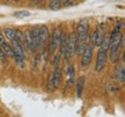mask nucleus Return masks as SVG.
I'll return each instance as SVG.
<instances>
[{"label": "nucleus", "mask_w": 125, "mask_h": 117, "mask_svg": "<svg viewBox=\"0 0 125 117\" xmlns=\"http://www.w3.org/2000/svg\"><path fill=\"white\" fill-rule=\"evenodd\" d=\"M88 32H89V22L87 20L80 21V23L76 26V32H75L78 42L86 43L87 37H88Z\"/></svg>", "instance_id": "obj_1"}, {"label": "nucleus", "mask_w": 125, "mask_h": 117, "mask_svg": "<svg viewBox=\"0 0 125 117\" xmlns=\"http://www.w3.org/2000/svg\"><path fill=\"white\" fill-rule=\"evenodd\" d=\"M62 74L60 68H59V66H56L52 75L50 77L49 84H48V88H49L50 92L56 90L59 86H60V84H62Z\"/></svg>", "instance_id": "obj_2"}, {"label": "nucleus", "mask_w": 125, "mask_h": 117, "mask_svg": "<svg viewBox=\"0 0 125 117\" xmlns=\"http://www.w3.org/2000/svg\"><path fill=\"white\" fill-rule=\"evenodd\" d=\"M76 43H78V38H76V34L72 32L68 35V41H67V51L65 58L68 60L70 58L73 57V54L75 53L76 51Z\"/></svg>", "instance_id": "obj_3"}, {"label": "nucleus", "mask_w": 125, "mask_h": 117, "mask_svg": "<svg viewBox=\"0 0 125 117\" xmlns=\"http://www.w3.org/2000/svg\"><path fill=\"white\" fill-rule=\"evenodd\" d=\"M62 30L60 28H56L52 34H51V37L50 38V44H49V50L51 53H54V51L57 49V46L59 44V40H60V36H62Z\"/></svg>", "instance_id": "obj_4"}, {"label": "nucleus", "mask_w": 125, "mask_h": 117, "mask_svg": "<svg viewBox=\"0 0 125 117\" xmlns=\"http://www.w3.org/2000/svg\"><path fill=\"white\" fill-rule=\"evenodd\" d=\"M93 49H94V45H92V44L85 45V49H83V52H82V59H81V66L82 67H87L92 63V59H93Z\"/></svg>", "instance_id": "obj_5"}, {"label": "nucleus", "mask_w": 125, "mask_h": 117, "mask_svg": "<svg viewBox=\"0 0 125 117\" xmlns=\"http://www.w3.org/2000/svg\"><path fill=\"white\" fill-rule=\"evenodd\" d=\"M105 35V29H104V24L101 23L98 24L96 30L92 34V41H93V44L95 46H100L101 45V42H102L103 37Z\"/></svg>", "instance_id": "obj_6"}, {"label": "nucleus", "mask_w": 125, "mask_h": 117, "mask_svg": "<svg viewBox=\"0 0 125 117\" xmlns=\"http://www.w3.org/2000/svg\"><path fill=\"white\" fill-rule=\"evenodd\" d=\"M107 58H108L107 51L100 48L97 52V57H96V64H95V71L96 72H101L104 68L105 64H107Z\"/></svg>", "instance_id": "obj_7"}, {"label": "nucleus", "mask_w": 125, "mask_h": 117, "mask_svg": "<svg viewBox=\"0 0 125 117\" xmlns=\"http://www.w3.org/2000/svg\"><path fill=\"white\" fill-rule=\"evenodd\" d=\"M13 52H14V57H15V59H16V62H18L19 64H22L23 59H24V51H23V45L20 44L18 41L14 40L13 42Z\"/></svg>", "instance_id": "obj_8"}, {"label": "nucleus", "mask_w": 125, "mask_h": 117, "mask_svg": "<svg viewBox=\"0 0 125 117\" xmlns=\"http://www.w3.org/2000/svg\"><path fill=\"white\" fill-rule=\"evenodd\" d=\"M50 34H49V29L46 26H41L38 27V44L41 46H44L46 44V42L49 41Z\"/></svg>", "instance_id": "obj_9"}, {"label": "nucleus", "mask_w": 125, "mask_h": 117, "mask_svg": "<svg viewBox=\"0 0 125 117\" xmlns=\"http://www.w3.org/2000/svg\"><path fill=\"white\" fill-rule=\"evenodd\" d=\"M67 41H68V35L65 32H62V36L59 40V48H60V56H66V51H67Z\"/></svg>", "instance_id": "obj_10"}, {"label": "nucleus", "mask_w": 125, "mask_h": 117, "mask_svg": "<svg viewBox=\"0 0 125 117\" xmlns=\"http://www.w3.org/2000/svg\"><path fill=\"white\" fill-rule=\"evenodd\" d=\"M2 35H4L5 38L13 42L15 40V29L14 28H5L4 32H2Z\"/></svg>", "instance_id": "obj_11"}, {"label": "nucleus", "mask_w": 125, "mask_h": 117, "mask_svg": "<svg viewBox=\"0 0 125 117\" xmlns=\"http://www.w3.org/2000/svg\"><path fill=\"white\" fill-rule=\"evenodd\" d=\"M83 86H85V78L81 77V78H79L78 84H76V95H78V97H81V95H82V89H83Z\"/></svg>", "instance_id": "obj_12"}, {"label": "nucleus", "mask_w": 125, "mask_h": 117, "mask_svg": "<svg viewBox=\"0 0 125 117\" xmlns=\"http://www.w3.org/2000/svg\"><path fill=\"white\" fill-rule=\"evenodd\" d=\"M15 41H18L20 44L27 45L26 44V38H24V32H22L21 30H16L15 29Z\"/></svg>", "instance_id": "obj_13"}, {"label": "nucleus", "mask_w": 125, "mask_h": 117, "mask_svg": "<svg viewBox=\"0 0 125 117\" xmlns=\"http://www.w3.org/2000/svg\"><path fill=\"white\" fill-rule=\"evenodd\" d=\"M101 49L102 50H105V51H108L109 50V46H110V35H104V37H103L102 42H101Z\"/></svg>", "instance_id": "obj_14"}, {"label": "nucleus", "mask_w": 125, "mask_h": 117, "mask_svg": "<svg viewBox=\"0 0 125 117\" xmlns=\"http://www.w3.org/2000/svg\"><path fill=\"white\" fill-rule=\"evenodd\" d=\"M1 49L4 50V53L7 54V56H9V57H14V52H13V48L10 46V45H8L7 43H5L2 46H0Z\"/></svg>", "instance_id": "obj_15"}, {"label": "nucleus", "mask_w": 125, "mask_h": 117, "mask_svg": "<svg viewBox=\"0 0 125 117\" xmlns=\"http://www.w3.org/2000/svg\"><path fill=\"white\" fill-rule=\"evenodd\" d=\"M49 7L52 11H58L60 8V0H49Z\"/></svg>", "instance_id": "obj_16"}, {"label": "nucleus", "mask_w": 125, "mask_h": 117, "mask_svg": "<svg viewBox=\"0 0 125 117\" xmlns=\"http://www.w3.org/2000/svg\"><path fill=\"white\" fill-rule=\"evenodd\" d=\"M116 77H117V79H118V81L124 82V80H125V72H124V67H123V66H122L121 68H117Z\"/></svg>", "instance_id": "obj_17"}, {"label": "nucleus", "mask_w": 125, "mask_h": 117, "mask_svg": "<svg viewBox=\"0 0 125 117\" xmlns=\"http://www.w3.org/2000/svg\"><path fill=\"white\" fill-rule=\"evenodd\" d=\"M14 16L18 19H24V18L30 16V12H28V11H19V12L14 13Z\"/></svg>", "instance_id": "obj_18"}, {"label": "nucleus", "mask_w": 125, "mask_h": 117, "mask_svg": "<svg viewBox=\"0 0 125 117\" xmlns=\"http://www.w3.org/2000/svg\"><path fill=\"white\" fill-rule=\"evenodd\" d=\"M73 78H74V67H73V66H70V67H68V86L72 85Z\"/></svg>", "instance_id": "obj_19"}, {"label": "nucleus", "mask_w": 125, "mask_h": 117, "mask_svg": "<svg viewBox=\"0 0 125 117\" xmlns=\"http://www.w3.org/2000/svg\"><path fill=\"white\" fill-rule=\"evenodd\" d=\"M73 5V0H60V7H68Z\"/></svg>", "instance_id": "obj_20"}, {"label": "nucleus", "mask_w": 125, "mask_h": 117, "mask_svg": "<svg viewBox=\"0 0 125 117\" xmlns=\"http://www.w3.org/2000/svg\"><path fill=\"white\" fill-rule=\"evenodd\" d=\"M5 43H6V42H5V37H4V35H2V32H0V46H2Z\"/></svg>", "instance_id": "obj_21"}, {"label": "nucleus", "mask_w": 125, "mask_h": 117, "mask_svg": "<svg viewBox=\"0 0 125 117\" xmlns=\"http://www.w3.org/2000/svg\"><path fill=\"white\" fill-rule=\"evenodd\" d=\"M4 56H5V53H4V50H2V49H1V48H0V58H2Z\"/></svg>", "instance_id": "obj_22"}, {"label": "nucleus", "mask_w": 125, "mask_h": 117, "mask_svg": "<svg viewBox=\"0 0 125 117\" xmlns=\"http://www.w3.org/2000/svg\"><path fill=\"white\" fill-rule=\"evenodd\" d=\"M34 2H35L36 5H40L41 2H42V0H34Z\"/></svg>", "instance_id": "obj_23"}, {"label": "nucleus", "mask_w": 125, "mask_h": 117, "mask_svg": "<svg viewBox=\"0 0 125 117\" xmlns=\"http://www.w3.org/2000/svg\"><path fill=\"white\" fill-rule=\"evenodd\" d=\"M14 2H19V1H20V0H13Z\"/></svg>", "instance_id": "obj_24"}]
</instances>
